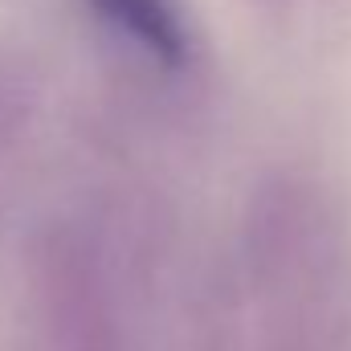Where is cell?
<instances>
[{
	"label": "cell",
	"mask_w": 351,
	"mask_h": 351,
	"mask_svg": "<svg viewBox=\"0 0 351 351\" xmlns=\"http://www.w3.org/2000/svg\"><path fill=\"white\" fill-rule=\"evenodd\" d=\"M86 16L160 82H192L204 62L200 29L184 0H78Z\"/></svg>",
	"instance_id": "obj_3"
},
{
	"label": "cell",
	"mask_w": 351,
	"mask_h": 351,
	"mask_svg": "<svg viewBox=\"0 0 351 351\" xmlns=\"http://www.w3.org/2000/svg\"><path fill=\"white\" fill-rule=\"evenodd\" d=\"M233 290L245 351H351V233L319 180L269 172L254 184Z\"/></svg>",
	"instance_id": "obj_1"
},
{
	"label": "cell",
	"mask_w": 351,
	"mask_h": 351,
	"mask_svg": "<svg viewBox=\"0 0 351 351\" xmlns=\"http://www.w3.org/2000/svg\"><path fill=\"white\" fill-rule=\"evenodd\" d=\"M192 331H196L192 335V351H245V331H241L233 274H213L204 282Z\"/></svg>",
	"instance_id": "obj_5"
},
{
	"label": "cell",
	"mask_w": 351,
	"mask_h": 351,
	"mask_svg": "<svg viewBox=\"0 0 351 351\" xmlns=\"http://www.w3.org/2000/svg\"><path fill=\"white\" fill-rule=\"evenodd\" d=\"M41 139V86L37 78L0 58V229L21 200Z\"/></svg>",
	"instance_id": "obj_4"
},
{
	"label": "cell",
	"mask_w": 351,
	"mask_h": 351,
	"mask_svg": "<svg viewBox=\"0 0 351 351\" xmlns=\"http://www.w3.org/2000/svg\"><path fill=\"white\" fill-rule=\"evenodd\" d=\"M25 286L45 351H135L131 269L106 221L45 217L25 241Z\"/></svg>",
	"instance_id": "obj_2"
}]
</instances>
